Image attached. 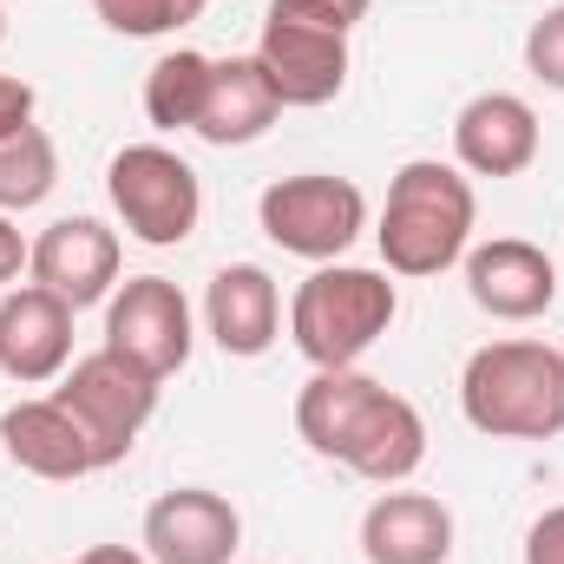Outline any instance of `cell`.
Listing matches in <instances>:
<instances>
[{
  "instance_id": "15",
  "label": "cell",
  "mask_w": 564,
  "mask_h": 564,
  "mask_svg": "<svg viewBox=\"0 0 564 564\" xmlns=\"http://www.w3.org/2000/svg\"><path fill=\"white\" fill-rule=\"evenodd\" d=\"M282 289L263 263H224L204 289V328L230 361H257L282 341Z\"/></svg>"
},
{
  "instance_id": "24",
  "label": "cell",
  "mask_w": 564,
  "mask_h": 564,
  "mask_svg": "<svg viewBox=\"0 0 564 564\" xmlns=\"http://www.w3.org/2000/svg\"><path fill=\"white\" fill-rule=\"evenodd\" d=\"M525 564H564V506H545L525 532Z\"/></svg>"
},
{
  "instance_id": "16",
  "label": "cell",
  "mask_w": 564,
  "mask_h": 564,
  "mask_svg": "<svg viewBox=\"0 0 564 564\" xmlns=\"http://www.w3.org/2000/svg\"><path fill=\"white\" fill-rule=\"evenodd\" d=\"M361 558L368 564H446L453 558V512L433 492L388 486L361 512Z\"/></svg>"
},
{
  "instance_id": "30",
  "label": "cell",
  "mask_w": 564,
  "mask_h": 564,
  "mask_svg": "<svg viewBox=\"0 0 564 564\" xmlns=\"http://www.w3.org/2000/svg\"><path fill=\"white\" fill-rule=\"evenodd\" d=\"M558 276H564V257H558Z\"/></svg>"
},
{
  "instance_id": "18",
  "label": "cell",
  "mask_w": 564,
  "mask_h": 564,
  "mask_svg": "<svg viewBox=\"0 0 564 564\" xmlns=\"http://www.w3.org/2000/svg\"><path fill=\"white\" fill-rule=\"evenodd\" d=\"M276 119H282V99H276V86H270V73L257 66V53L217 59L210 99H204V119H197V139L217 144V151H237V144H257Z\"/></svg>"
},
{
  "instance_id": "13",
  "label": "cell",
  "mask_w": 564,
  "mask_h": 564,
  "mask_svg": "<svg viewBox=\"0 0 564 564\" xmlns=\"http://www.w3.org/2000/svg\"><path fill=\"white\" fill-rule=\"evenodd\" d=\"M0 446L20 473L33 479H53V486H73L86 473H106L93 433L79 426V414L59 401V394H33V401H13L0 414Z\"/></svg>"
},
{
  "instance_id": "12",
  "label": "cell",
  "mask_w": 564,
  "mask_h": 564,
  "mask_svg": "<svg viewBox=\"0 0 564 564\" xmlns=\"http://www.w3.org/2000/svg\"><path fill=\"white\" fill-rule=\"evenodd\" d=\"M545 126L519 93H473L453 119V164L466 177H525L539 164Z\"/></svg>"
},
{
  "instance_id": "20",
  "label": "cell",
  "mask_w": 564,
  "mask_h": 564,
  "mask_svg": "<svg viewBox=\"0 0 564 564\" xmlns=\"http://www.w3.org/2000/svg\"><path fill=\"white\" fill-rule=\"evenodd\" d=\"M210 73H217V59L197 53V46L158 53L151 73H144V119L158 132H197L204 99H210Z\"/></svg>"
},
{
  "instance_id": "26",
  "label": "cell",
  "mask_w": 564,
  "mask_h": 564,
  "mask_svg": "<svg viewBox=\"0 0 564 564\" xmlns=\"http://www.w3.org/2000/svg\"><path fill=\"white\" fill-rule=\"evenodd\" d=\"M26 263H33V243H26V237H20V224L0 210V289H20Z\"/></svg>"
},
{
  "instance_id": "27",
  "label": "cell",
  "mask_w": 564,
  "mask_h": 564,
  "mask_svg": "<svg viewBox=\"0 0 564 564\" xmlns=\"http://www.w3.org/2000/svg\"><path fill=\"white\" fill-rule=\"evenodd\" d=\"M79 564H151V558H144L139 545H93Z\"/></svg>"
},
{
  "instance_id": "7",
  "label": "cell",
  "mask_w": 564,
  "mask_h": 564,
  "mask_svg": "<svg viewBox=\"0 0 564 564\" xmlns=\"http://www.w3.org/2000/svg\"><path fill=\"white\" fill-rule=\"evenodd\" d=\"M158 388H164V381H151L144 368L126 361V355L93 348V355H79V361L59 375L53 394L79 414V426H86L93 446H99V459L119 466V459L139 446V433L151 426V414H158Z\"/></svg>"
},
{
  "instance_id": "31",
  "label": "cell",
  "mask_w": 564,
  "mask_h": 564,
  "mask_svg": "<svg viewBox=\"0 0 564 564\" xmlns=\"http://www.w3.org/2000/svg\"><path fill=\"white\" fill-rule=\"evenodd\" d=\"M73 564H79V558H73Z\"/></svg>"
},
{
  "instance_id": "19",
  "label": "cell",
  "mask_w": 564,
  "mask_h": 564,
  "mask_svg": "<svg viewBox=\"0 0 564 564\" xmlns=\"http://www.w3.org/2000/svg\"><path fill=\"white\" fill-rule=\"evenodd\" d=\"M375 394H381V381L361 375V368H315L302 381V394H295V433H302V446L341 466V453H348L355 426L368 421Z\"/></svg>"
},
{
  "instance_id": "3",
  "label": "cell",
  "mask_w": 564,
  "mask_h": 564,
  "mask_svg": "<svg viewBox=\"0 0 564 564\" xmlns=\"http://www.w3.org/2000/svg\"><path fill=\"white\" fill-rule=\"evenodd\" d=\"M401 289L388 270L315 263L289 295V341L308 368H361V355L394 328Z\"/></svg>"
},
{
  "instance_id": "6",
  "label": "cell",
  "mask_w": 564,
  "mask_h": 564,
  "mask_svg": "<svg viewBox=\"0 0 564 564\" xmlns=\"http://www.w3.org/2000/svg\"><path fill=\"white\" fill-rule=\"evenodd\" d=\"M257 224L263 237L276 243L282 257H302V263H341L361 230H368V197L355 177H335V171H295L276 177L263 197H257Z\"/></svg>"
},
{
  "instance_id": "4",
  "label": "cell",
  "mask_w": 564,
  "mask_h": 564,
  "mask_svg": "<svg viewBox=\"0 0 564 564\" xmlns=\"http://www.w3.org/2000/svg\"><path fill=\"white\" fill-rule=\"evenodd\" d=\"M348 20L328 13L322 0H270L263 33H257V66L270 73L282 112H315L341 99L348 86Z\"/></svg>"
},
{
  "instance_id": "23",
  "label": "cell",
  "mask_w": 564,
  "mask_h": 564,
  "mask_svg": "<svg viewBox=\"0 0 564 564\" xmlns=\"http://www.w3.org/2000/svg\"><path fill=\"white\" fill-rule=\"evenodd\" d=\"M525 73L545 93H564V0L532 20V33H525Z\"/></svg>"
},
{
  "instance_id": "21",
  "label": "cell",
  "mask_w": 564,
  "mask_h": 564,
  "mask_svg": "<svg viewBox=\"0 0 564 564\" xmlns=\"http://www.w3.org/2000/svg\"><path fill=\"white\" fill-rule=\"evenodd\" d=\"M53 184H59V144H53V132L26 126V132L0 139V210H7V217L46 204Z\"/></svg>"
},
{
  "instance_id": "8",
  "label": "cell",
  "mask_w": 564,
  "mask_h": 564,
  "mask_svg": "<svg viewBox=\"0 0 564 564\" xmlns=\"http://www.w3.org/2000/svg\"><path fill=\"white\" fill-rule=\"evenodd\" d=\"M99 348L126 355L151 381H171L197 348V322H191L184 289L171 276H126L106 295V341Z\"/></svg>"
},
{
  "instance_id": "29",
  "label": "cell",
  "mask_w": 564,
  "mask_h": 564,
  "mask_svg": "<svg viewBox=\"0 0 564 564\" xmlns=\"http://www.w3.org/2000/svg\"><path fill=\"white\" fill-rule=\"evenodd\" d=\"M0 46H7V7H0Z\"/></svg>"
},
{
  "instance_id": "17",
  "label": "cell",
  "mask_w": 564,
  "mask_h": 564,
  "mask_svg": "<svg viewBox=\"0 0 564 564\" xmlns=\"http://www.w3.org/2000/svg\"><path fill=\"white\" fill-rule=\"evenodd\" d=\"M426 459V421L421 408L408 401V394H394V388H381L375 394V408H368V421L355 426V440H348V453H341V466L355 473V479H368V486H408L414 473H421Z\"/></svg>"
},
{
  "instance_id": "22",
  "label": "cell",
  "mask_w": 564,
  "mask_h": 564,
  "mask_svg": "<svg viewBox=\"0 0 564 564\" xmlns=\"http://www.w3.org/2000/svg\"><path fill=\"white\" fill-rule=\"evenodd\" d=\"M210 0H93V13L126 33V40H164V33H184L204 20Z\"/></svg>"
},
{
  "instance_id": "28",
  "label": "cell",
  "mask_w": 564,
  "mask_h": 564,
  "mask_svg": "<svg viewBox=\"0 0 564 564\" xmlns=\"http://www.w3.org/2000/svg\"><path fill=\"white\" fill-rule=\"evenodd\" d=\"M322 7H328V13H341V20H348V26H355V20H361V13H368V7H375V0H322Z\"/></svg>"
},
{
  "instance_id": "25",
  "label": "cell",
  "mask_w": 564,
  "mask_h": 564,
  "mask_svg": "<svg viewBox=\"0 0 564 564\" xmlns=\"http://www.w3.org/2000/svg\"><path fill=\"white\" fill-rule=\"evenodd\" d=\"M33 106H40V93H33L26 79H13V73H0V139H13V132H26V126H33Z\"/></svg>"
},
{
  "instance_id": "2",
  "label": "cell",
  "mask_w": 564,
  "mask_h": 564,
  "mask_svg": "<svg viewBox=\"0 0 564 564\" xmlns=\"http://www.w3.org/2000/svg\"><path fill=\"white\" fill-rule=\"evenodd\" d=\"M459 414L486 440H558L564 433V348L506 335L466 355Z\"/></svg>"
},
{
  "instance_id": "5",
  "label": "cell",
  "mask_w": 564,
  "mask_h": 564,
  "mask_svg": "<svg viewBox=\"0 0 564 564\" xmlns=\"http://www.w3.org/2000/svg\"><path fill=\"white\" fill-rule=\"evenodd\" d=\"M106 197L119 230L144 250H177L204 224V184L171 144H126L106 164Z\"/></svg>"
},
{
  "instance_id": "14",
  "label": "cell",
  "mask_w": 564,
  "mask_h": 564,
  "mask_svg": "<svg viewBox=\"0 0 564 564\" xmlns=\"http://www.w3.org/2000/svg\"><path fill=\"white\" fill-rule=\"evenodd\" d=\"M66 368H73V308L40 282L0 289V375L20 388H46Z\"/></svg>"
},
{
  "instance_id": "1",
  "label": "cell",
  "mask_w": 564,
  "mask_h": 564,
  "mask_svg": "<svg viewBox=\"0 0 564 564\" xmlns=\"http://www.w3.org/2000/svg\"><path fill=\"white\" fill-rule=\"evenodd\" d=\"M473 224H479L473 177L459 164H440V158H408L388 177L375 243H381L388 276H440V270L466 263Z\"/></svg>"
},
{
  "instance_id": "11",
  "label": "cell",
  "mask_w": 564,
  "mask_h": 564,
  "mask_svg": "<svg viewBox=\"0 0 564 564\" xmlns=\"http://www.w3.org/2000/svg\"><path fill=\"white\" fill-rule=\"evenodd\" d=\"M558 289V263L525 237H492V243L466 250V295L492 322H539V315H552Z\"/></svg>"
},
{
  "instance_id": "10",
  "label": "cell",
  "mask_w": 564,
  "mask_h": 564,
  "mask_svg": "<svg viewBox=\"0 0 564 564\" xmlns=\"http://www.w3.org/2000/svg\"><path fill=\"white\" fill-rule=\"evenodd\" d=\"M119 263H126V250H119L112 224H99V217H59V224H46L33 237L26 282L53 289L79 315V308H93V302H106L119 289Z\"/></svg>"
},
{
  "instance_id": "9",
  "label": "cell",
  "mask_w": 564,
  "mask_h": 564,
  "mask_svg": "<svg viewBox=\"0 0 564 564\" xmlns=\"http://www.w3.org/2000/svg\"><path fill=\"white\" fill-rule=\"evenodd\" d=\"M139 545L151 564H230L243 545V512L210 486H171L144 506Z\"/></svg>"
}]
</instances>
